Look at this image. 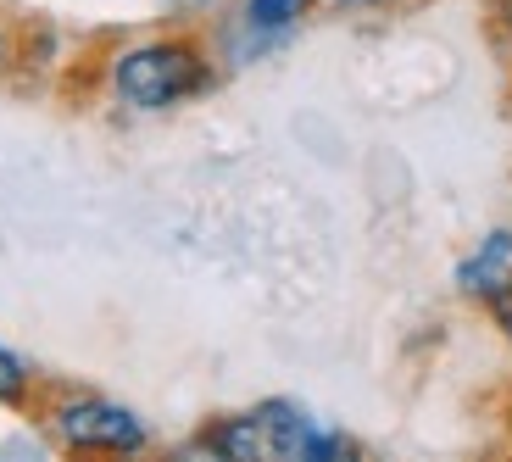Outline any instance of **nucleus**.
Returning <instances> with one entry per match:
<instances>
[{
	"mask_svg": "<svg viewBox=\"0 0 512 462\" xmlns=\"http://www.w3.org/2000/svg\"><path fill=\"white\" fill-rule=\"evenodd\" d=\"M218 78H223L218 51L195 28H167V34L134 39V45L112 51V62H106V90H112V101L123 112H140V117L179 112V106L218 90Z\"/></svg>",
	"mask_w": 512,
	"mask_h": 462,
	"instance_id": "obj_1",
	"label": "nucleus"
},
{
	"mask_svg": "<svg viewBox=\"0 0 512 462\" xmlns=\"http://www.w3.org/2000/svg\"><path fill=\"white\" fill-rule=\"evenodd\" d=\"M28 418H39L51 446L67 457H140V451H151V424L140 412L84 385H51L45 379Z\"/></svg>",
	"mask_w": 512,
	"mask_h": 462,
	"instance_id": "obj_2",
	"label": "nucleus"
},
{
	"mask_svg": "<svg viewBox=\"0 0 512 462\" xmlns=\"http://www.w3.org/2000/svg\"><path fill=\"white\" fill-rule=\"evenodd\" d=\"M312 429L318 424H312L295 401H256V407H245V412L206 418V429L184 451L223 457V462H273V457H301L307 462Z\"/></svg>",
	"mask_w": 512,
	"mask_h": 462,
	"instance_id": "obj_3",
	"label": "nucleus"
},
{
	"mask_svg": "<svg viewBox=\"0 0 512 462\" xmlns=\"http://www.w3.org/2000/svg\"><path fill=\"white\" fill-rule=\"evenodd\" d=\"M451 284H457V296L468 301V307H479V312L501 307V301L512 296V229L507 223L479 234L474 251L457 262Z\"/></svg>",
	"mask_w": 512,
	"mask_h": 462,
	"instance_id": "obj_4",
	"label": "nucleus"
},
{
	"mask_svg": "<svg viewBox=\"0 0 512 462\" xmlns=\"http://www.w3.org/2000/svg\"><path fill=\"white\" fill-rule=\"evenodd\" d=\"M318 12V0H240V28L251 34V51H268L279 45L290 28H301L307 17Z\"/></svg>",
	"mask_w": 512,
	"mask_h": 462,
	"instance_id": "obj_5",
	"label": "nucleus"
},
{
	"mask_svg": "<svg viewBox=\"0 0 512 462\" xmlns=\"http://www.w3.org/2000/svg\"><path fill=\"white\" fill-rule=\"evenodd\" d=\"M39 390H45V373H34V362L17 357L12 346H0V407L6 412H34Z\"/></svg>",
	"mask_w": 512,
	"mask_h": 462,
	"instance_id": "obj_6",
	"label": "nucleus"
},
{
	"mask_svg": "<svg viewBox=\"0 0 512 462\" xmlns=\"http://www.w3.org/2000/svg\"><path fill=\"white\" fill-rule=\"evenodd\" d=\"M485 39L490 51L512 62V0H485Z\"/></svg>",
	"mask_w": 512,
	"mask_h": 462,
	"instance_id": "obj_7",
	"label": "nucleus"
},
{
	"mask_svg": "<svg viewBox=\"0 0 512 462\" xmlns=\"http://www.w3.org/2000/svg\"><path fill=\"white\" fill-rule=\"evenodd\" d=\"M329 12H351V17H384V12H401L407 0H318Z\"/></svg>",
	"mask_w": 512,
	"mask_h": 462,
	"instance_id": "obj_8",
	"label": "nucleus"
},
{
	"mask_svg": "<svg viewBox=\"0 0 512 462\" xmlns=\"http://www.w3.org/2000/svg\"><path fill=\"white\" fill-rule=\"evenodd\" d=\"M490 323H496V334L507 340V351H512V296L501 301V307H490Z\"/></svg>",
	"mask_w": 512,
	"mask_h": 462,
	"instance_id": "obj_9",
	"label": "nucleus"
},
{
	"mask_svg": "<svg viewBox=\"0 0 512 462\" xmlns=\"http://www.w3.org/2000/svg\"><path fill=\"white\" fill-rule=\"evenodd\" d=\"M501 429H507V446H512V390H507V401H501Z\"/></svg>",
	"mask_w": 512,
	"mask_h": 462,
	"instance_id": "obj_10",
	"label": "nucleus"
},
{
	"mask_svg": "<svg viewBox=\"0 0 512 462\" xmlns=\"http://www.w3.org/2000/svg\"><path fill=\"white\" fill-rule=\"evenodd\" d=\"M507 106H512V62H507Z\"/></svg>",
	"mask_w": 512,
	"mask_h": 462,
	"instance_id": "obj_11",
	"label": "nucleus"
}]
</instances>
